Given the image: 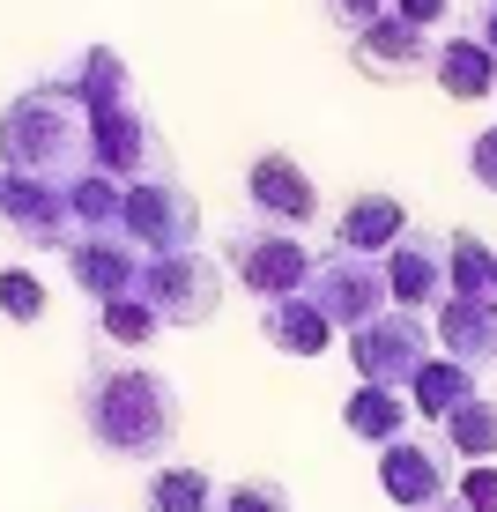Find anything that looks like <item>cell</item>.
I'll return each instance as SVG.
<instances>
[{
    "label": "cell",
    "instance_id": "cell-26",
    "mask_svg": "<svg viewBox=\"0 0 497 512\" xmlns=\"http://www.w3.org/2000/svg\"><path fill=\"white\" fill-rule=\"evenodd\" d=\"M468 164H475V179H483V186H497V127L468 149Z\"/></svg>",
    "mask_w": 497,
    "mask_h": 512
},
{
    "label": "cell",
    "instance_id": "cell-7",
    "mask_svg": "<svg viewBox=\"0 0 497 512\" xmlns=\"http://www.w3.org/2000/svg\"><path fill=\"white\" fill-rule=\"evenodd\" d=\"M349 349H357V372L364 386H416V372L431 364V349H423V327L416 320H364L349 334Z\"/></svg>",
    "mask_w": 497,
    "mask_h": 512
},
{
    "label": "cell",
    "instance_id": "cell-4",
    "mask_svg": "<svg viewBox=\"0 0 497 512\" xmlns=\"http://www.w3.org/2000/svg\"><path fill=\"white\" fill-rule=\"evenodd\" d=\"M379 490L408 512H431V505H453V475H446V453L431 438H394L379 453Z\"/></svg>",
    "mask_w": 497,
    "mask_h": 512
},
{
    "label": "cell",
    "instance_id": "cell-1",
    "mask_svg": "<svg viewBox=\"0 0 497 512\" xmlns=\"http://www.w3.org/2000/svg\"><path fill=\"white\" fill-rule=\"evenodd\" d=\"M97 149V119L90 104L75 97V82H45V90H23L0 119V156H8L15 179H45V186H67L82 179V156Z\"/></svg>",
    "mask_w": 497,
    "mask_h": 512
},
{
    "label": "cell",
    "instance_id": "cell-12",
    "mask_svg": "<svg viewBox=\"0 0 497 512\" xmlns=\"http://www.w3.org/2000/svg\"><path fill=\"white\" fill-rule=\"evenodd\" d=\"M438 334H446V349L460 364H483V357H497V305H483V297H453L446 320H438Z\"/></svg>",
    "mask_w": 497,
    "mask_h": 512
},
{
    "label": "cell",
    "instance_id": "cell-11",
    "mask_svg": "<svg viewBox=\"0 0 497 512\" xmlns=\"http://www.w3.org/2000/svg\"><path fill=\"white\" fill-rule=\"evenodd\" d=\"M253 201L268 208L275 223H312L319 193H312V179L290 164V156H260V164H253Z\"/></svg>",
    "mask_w": 497,
    "mask_h": 512
},
{
    "label": "cell",
    "instance_id": "cell-17",
    "mask_svg": "<svg viewBox=\"0 0 497 512\" xmlns=\"http://www.w3.org/2000/svg\"><path fill=\"white\" fill-rule=\"evenodd\" d=\"M223 490L201 468H156L149 475V512H216Z\"/></svg>",
    "mask_w": 497,
    "mask_h": 512
},
{
    "label": "cell",
    "instance_id": "cell-13",
    "mask_svg": "<svg viewBox=\"0 0 497 512\" xmlns=\"http://www.w3.org/2000/svg\"><path fill=\"white\" fill-rule=\"evenodd\" d=\"M342 423L364 438V446H394V438L408 431V409H401L394 386H357V394H349V409H342Z\"/></svg>",
    "mask_w": 497,
    "mask_h": 512
},
{
    "label": "cell",
    "instance_id": "cell-8",
    "mask_svg": "<svg viewBox=\"0 0 497 512\" xmlns=\"http://www.w3.org/2000/svg\"><path fill=\"white\" fill-rule=\"evenodd\" d=\"M67 268H75V282L97 297V305H112V297H134V290H141V260H134V238H127V231L75 238V245H67Z\"/></svg>",
    "mask_w": 497,
    "mask_h": 512
},
{
    "label": "cell",
    "instance_id": "cell-20",
    "mask_svg": "<svg viewBox=\"0 0 497 512\" xmlns=\"http://www.w3.org/2000/svg\"><path fill=\"white\" fill-rule=\"evenodd\" d=\"M327 312H282V305H268V342L275 349H290V357H312V349H327Z\"/></svg>",
    "mask_w": 497,
    "mask_h": 512
},
{
    "label": "cell",
    "instance_id": "cell-9",
    "mask_svg": "<svg viewBox=\"0 0 497 512\" xmlns=\"http://www.w3.org/2000/svg\"><path fill=\"white\" fill-rule=\"evenodd\" d=\"M349 60L364 67V75H379V82H408V75H423V67H438V52L416 38V23H371V30H357V52Z\"/></svg>",
    "mask_w": 497,
    "mask_h": 512
},
{
    "label": "cell",
    "instance_id": "cell-22",
    "mask_svg": "<svg viewBox=\"0 0 497 512\" xmlns=\"http://www.w3.org/2000/svg\"><path fill=\"white\" fill-rule=\"evenodd\" d=\"M0 312L23 320V327H38L45 320V282L30 275V268H0Z\"/></svg>",
    "mask_w": 497,
    "mask_h": 512
},
{
    "label": "cell",
    "instance_id": "cell-6",
    "mask_svg": "<svg viewBox=\"0 0 497 512\" xmlns=\"http://www.w3.org/2000/svg\"><path fill=\"white\" fill-rule=\"evenodd\" d=\"M193 223H201V208H193V193H179L171 179H149V186H127V231L134 245H156V253H179L193 245Z\"/></svg>",
    "mask_w": 497,
    "mask_h": 512
},
{
    "label": "cell",
    "instance_id": "cell-16",
    "mask_svg": "<svg viewBox=\"0 0 497 512\" xmlns=\"http://www.w3.org/2000/svg\"><path fill=\"white\" fill-rule=\"evenodd\" d=\"M394 231H408V216H401V201H386V193H371V201H357L342 216V253H379Z\"/></svg>",
    "mask_w": 497,
    "mask_h": 512
},
{
    "label": "cell",
    "instance_id": "cell-10",
    "mask_svg": "<svg viewBox=\"0 0 497 512\" xmlns=\"http://www.w3.org/2000/svg\"><path fill=\"white\" fill-rule=\"evenodd\" d=\"M230 260L245 268V290H260L268 305H275L282 290H290L297 275H305V245L268 238V231H245V238H230Z\"/></svg>",
    "mask_w": 497,
    "mask_h": 512
},
{
    "label": "cell",
    "instance_id": "cell-28",
    "mask_svg": "<svg viewBox=\"0 0 497 512\" xmlns=\"http://www.w3.org/2000/svg\"><path fill=\"white\" fill-rule=\"evenodd\" d=\"M431 512H460V505H431Z\"/></svg>",
    "mask_w": 497,
    "mask_h": 512
},
{
    "label": "cell",
    "instance_id": "cell-21",
    "mask_svg": "<svg viewBox=\"0 0 497 512\" xmlns=\"http://www.w3.org/2000/svg\"><path fill=\"white\" fill-rule=\"evenodd\" d=\"M97 327L112 334V342H149L164 320H156V305L134 290V297H112V305H97Z\"/></svg>",
    "mask_w": 497,
    "mask_h": 512
},
{
    "label": "cell",
    "instance_id": "cell-23",
    "mask_svg": "<svg viewBox=\"0 0 497 512\" xmlns=\"http://www.w3.org/2000/svg\"><path fill=\"white\" fill-rule=\"evenodd\" d=\"M216 512H290V490L268 483V475H253V483H230L216 498Z\"/></svg>",
    "mask_w": 497,
    "mask_h": 512
},
{
    "label": "cell",
    "instance_id": "cell-25",
    "mask_svg": "<svg viewBox=\"0 0 497 512\" xmlns=\"http://www.w3.org/2000/svg\"><path fill=\"white\" fill-rule=\"evenodd\" d=\"M379 8H386V0H327V15H334V23H349V30H371V23H379Z\"/></svg>",
    "mask_w": 497,
    "mask_h": 512
},
{
    "label": "cell",
    "instance_id": "cell-5",
    "mask_svg": "<svg viewBox=\"0 0 497 512\" xmlns=\"http://www.w3.org/2000/svg\"><path fill=\"white\" fill-rule=\"evenodd\" d=\"M0 216L23 245H75V201L67 186H45V179H0Z\"/></svg>",
    "mask_w": 497,
    "mask_h": 512
},
{
    "label": "cell",
    "instance_id": "cell-24",
    "mask_svg": "<svg viewBox=\"0 0 497 512\" xmlns=\"http://www.w3.org/2000/svg\"><path fill=\"white\" fill-rule=\"evenodd\" d=\"M453 505H460V512H497V461H475L468 475H460Z\"/></svg>",
    "mask_w": 497,
    "mask_h": 512
},
{
    "label": "cell",
    "instance_id": "cell-14",
    "mask_svg": "<svg viewBox=\"0 0 497 512\" xmlns=\"http://www.w3.org/2000/svg\"><path fill=\"white\" fill-rule=\"evenodd\" d=\"M446 290H453V282L438 275V245L408 238L401 260H394V297H401V305H446Z\"/></svg>",
    "mask_w": 497,
    "mask_h": 512
},
{
    "label": "cell",
    "instance_id": "cell-18",
    "mask_svg": "<svg viewBox=\"0 0 497 512\" xmlns=\"http://www.w3.org/2000/svg\"><path fill=\"white\" fill-rule=\"evenodd\" d=\"M438 82H446L453 97H483L490 82H497V60H490V45H475V38H460L438 52Z\"/></svg>",
    "mask_w": 497,
    "mask_h": 512
},
{
    "label": "cell",
    "instance_id": "cell-3",
    "mask_svg": "<svg viewBox=\"0 0 497 512\" xmlns=\"http://www.w3.org/2000/svg\"><path fill=\"white\" fill-rule=\"evenodd\" d=\"M141 297L156 305V320L164 327H201L208 312H216V268H208L201 253H164L141 268Z\"/></svg>",
    "mask_w": 497,
    "mask_h": 512
},
{
    "label": "cell",
    "instance_id": "cell-27",
    "mask_svg": "<svg viewBox=\"0 0 497 512\" xmlns=\"http://www.w3.org/2000/svg\"><path fill=\"white\" fill-rule=\"evenodd\" d=\"M438 15H446V0H401V23H438Z\"/></svg>",
    "mask_w": 497,
    "mask_h": 512
},
{
    "label": "cell",
    "instance_id": "cell-2",
    "mask_svg": "<svg viewBox=\"0 0 497 512\" xmlns=\"http://www.w3.org/2000/svg\"><path fill=\"white\" fill-rule=\"evenodd\" d=\"M82 416H90L97 446L119 453V461H156L179 431V394H171L164 372H141V364H97L90 394H82Z\"/></svg>",
    "mask_w": 497,
    "mask_h": 512
},
{
    "label": "cell",
    "instance_id": "cell-15",
    "mask_svg": "<svg viewBox=\"0 0 497 512\" xmlns=\"http://www.w3.org/2000/svg\"><path fill=\"white\" fill-rule=\"evenodd\" d=\"M408 394H416V409H423V416L446 423V416H460V409L475 401V379H468V364H423Z\"/></svg>",
    "mask_w": 497,
    "mask_h": 512
},
{
    "label": "cell",
    "instance_id": "cell-19",
    "mask_svg": "<svg viewBox=\"0 0 497 512\" xmlns=\"http://www.w3.org/2000/svg\"><path fill=\"white\" fill-rule=\"evenodd\" d=\"M446 446L460 461H497V401L475 394L460 416H446Z\"/></svg>",
    "mask_w": 497,
    "mask_h": 512
}]
</instances>
